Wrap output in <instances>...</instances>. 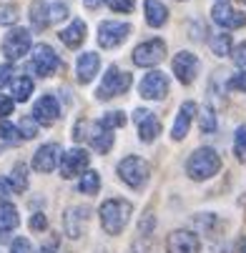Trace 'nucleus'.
I'll return each mask as SVG.
<instances>
[{
  "instance_id": "nucleus-1",
  "label": "nucleus",
  "mask_w": 246,
  "mask_h": 253,
  "mask_svg": "<svg viewBox=\"0 0 246 253\" xmlns=\"http://www.w3.org/2000/svg\"><path fill=\"white\" fill-rule=\"evenodd\" d=\"M131 213H133V206L128 201H123V198H108V201L100 206V211H98L103 231L108 233V236L123 233V228L131 221Z\"/></svg>"
},
{
  "instance_id": "nucleus-2",
  "label": "nucleus",
  "mask_w": 246,
  "mask_h": 253,
  "mask_svg": "<svg viewBox=\"0 0 246 253\" xmlns=\"http://www.w3.org/2000/svg\"><path fill=\"white\" fill-rule=\"evenodd\" d=\"M221 170V158L214 148H198L186 161V173L191 180H208Z\"/></svg>"
},
{
  "instance_id": "nucleus-3",
  "label": "nucleus",
  "mask_w": 246,
  "mask_h": 253,
  "mask_svg": "<svg viewBox=\"0 0 246 253\" xmlns=\"http://www.w3.org/2000/svg\"><path fill=\"white\" fill-rule=\"evenodd\" d=\"M131 83H133V78H131L128 70H121V68L111 65V68L103 73V81H100L96 95H98V100H111V98H116V95H123V93L131 88Z\"/></svg>"
},
{
  "instance_id": "nucleus-4",
  "label": "nucleus",
  "mask_w": 246,
  "mask_h": 253,
  "mask_svg": "<svg viewBox=\"0 0 246 253\" xmlns=\"http://www.w3.org/2000/svg\"><path fill=\"white\" fill-rule=\"evenodd\" d=\"M148 175H151V166L144 158H138V156H128V158H123L118 163V178L123 180L126 186H131V188L146 186Z\"/></svg>"
},
{
  "instance_id": "nucleus-5",
  "label": "nucleus",
  "mask_w": 246,
  "mask_h": 253,
  "mask_svg": "<svg viewBox=\"0 0 246 253\" xmlns=\"http://www.w3.org/2000/svg\"><path fill=\"white\" fill-rule=\"evenodd\" d=\"M128 35H131V25H128V23H118V20H103V23L98 25V43H100L105 50L123 45Z\"/></svg>"
},
{
  "instance_id": "nucleus-6",
  "label": "nucleus",
  "mask_w": 246,
  "mask_h": 253,
  "mask_svg": "<svg viewBox=\"0 0 246 253\" xmlns=\"http://www.w3.org/2000/svg\"><path fill=\"white\" fill-rule=\"evenodd\" d=\"M33 38L25 28H13L5 38H3V55L8 60H20L25 53H30Z\"/></svg>"
},
{
  "instance_id": "nucleus-7",
  "label": "nucleus",
  "mask_w": 246,
  "mask_h": 253,
  "mask_svg": "<svg viewBox=\"0 0 246 253\" xmlns=\"http://www.w3.org/2000/svg\"><path fill=\"white\" fill-rule=\"evenodd\" d=\"M163 58H166V43H163L161 38L146 41V43L136 45V50H133V63H136L138 68H153V65H158Z\"/></svg>"
},
{
  "instance_id": "nucleus-8",
  "label": "nucleus",
  "mask_w": 246,
  "mask_h": 253,
  "mask_svg": "<svg viewBox=\"0 0 246 253\" xmlns=\"http://www.w3.org/2000/svg\"><path fill=\"white\" fill-rule=\"evenodd\" d=\"M138 93H141V98H146V100H163L168 95L166 73H161V70H151V73H146L144 81H141V85H138Z\"/></svg>"
},
{
  "instance_id": "nucleus-9",
  "label": "nucleus",
  "mask_w": 246,
  "mask_h": 253,
  "mask_svg": "<svg viewBox=\"0 0 246 253\" xmlns=\"http://www.w3.org/2000/svg\"><path fill=\"white\" fill-rule=\"evenodd\" d=\"M33 68H35V73H38L41 78H48L60 68V58H58V53L50 45L41 43V45L33 48Z\"/></svg>"
},
{
  "instance_id": "nucleus-10",
  "label": "nucleus",
  "mask_w": 246,
  "mask_h": 253,
  "mask_svg": "<svg viewBox=\"0 0 246 253\" xmlns=\"http://www.w3.org/2000/svg\"><path fill=\"white\" fill-rule=\"evenodd\" d=\"M211 18L216 25H221L224 30H236L246 25V13H239L229 5V0H219V3L211 8Z\"/></svg>"
},
{
  "instance_id": "nucleus-11",
  "label": "nucleus",
  "mask_w": 246,
  "mask_h": 253,
  "mask_svg": "<svg viewBox=\"0 0 246 253\" xmlns=\"http://www.w3.org/2000/svg\"><path fill=\"white\" fill-rule=\"evenodd\" d=\"M88 153L83 148H70L65 153H60V161H58V168H60V175L63 178H76L81 175L86 168H88Z\"/></svg>"
},
{
  "instance_id": "nucleus-12",
  "label": "nucleus",
  "mask_w": 246,
  "mask_h": 253,
  "mask_svg": "<svg viewBox=\"0 0 246 253\" xmlns=\"http://www.w3.org/2000/svg\"><path fill=\"white\" fill-rule=\"evenodd\" d=\"M173 73H176V78H179L184 85H191L194 81H196V76H198V68H201V63H198V58L194 55V53H189V50H181L179 55L173 58Z\"/></svg>"
},
{
  "instance_id": "nucleus-13",
  "label": "nucleus",
  "mask_w": 246,
  "mask_h": 253,
  "mask_svg": "<svg viewBox=\"0 0 246 253\" xmlns=\"http://www.w3.org/2000/svg\"><path fill=\"white\" fill-rule=\"evenodd\" d=\"M133 121L138 126V138L144 143H153L161 133V121L153 116V111H146V108H138L133 111Z\"/></svg>"
},
{
  "instance_id": "nucleus-14",
  "label": "nucleus",
  "mask_w": 246,
  "mask_h": 253,
  "mask_svg": "<svg viewBox=\"0 0 246 253\" xmlns=\"http://www.w3.org/2000/svg\"><path fill=\"white\" fill-rule=\"evenodd\" d=\"M166 253H201V241L191 231H173L166 238Z\"/></svg>"
},
{
  "instance_id": "nucleus-15",
  "label": "nucleus",
  "mask_w": 246,
  "mask_h": 253,
  "mask_svg": "<svg viewBox=\"0 0 246 253\" xmlns=\"http://www.w3.org/2000/svg\"><path fill=\"white\" fill-rule=\"evenodd\" d=\"M33 118L38 121V126H53L60 118V105H58L55 95H43V98L35 100Z\"/></svg>"
},
{
  "instance_id": "nucleus-16",
  "label": "nucleus",
  "mask_w": 246,
  "mask_h": 253,
  "mask_svg": "<svg viewBox=\"0 0 246 253\" xmlns=\"http://www.w3.org/2000/svg\"><path fill=\"white\" fill-rule=\"evenodd\" d=\"M60 161V146L58 143H46V146H41L38 151H35L33 156V168L38 173H50Z\"/></svg>"
},
{
  "instance_id": "nucleus-17",
  "label": "nucleus",
  "mask_w": 246,
  "mask_h": 253,
  "mask_svg": "<svg viewBox=\"0 0 246 253\" xmlns=\"http://www.w3.org/2000/svg\"><path fill=\"white\" fill-rule=\"evenodd\" d=\"M86 221H88V208H68L65 211V215H63V231H65V236L68 238H81V233H83V226H86Z\"/></svg>"
},
{
  "instance_id": "nucleus-18",
  "label": "nucleus",
  "mask_w": 246,
  "mask_h": 253,
  "mask_svg": "<svg viewBox=\"0 0 246 253\" xmlns=\"http://www.w3.org/2000/svg\"><path fill=\"white\" fill-rule=\"evenodd\" d=\"M86 128H88L86 138L91 140V146H93L98 153H108V151L113 148V130H111V128L100 126L98 121L91 123V126H86Z\"/></svg>"
},
{
  "instance_id": "nucleus-19",
  "label": "nucleus",
  "mask_w": 246,
  "mask_h": 253,
  "mask_svg": "<svg viewBox=\"0 0 246 253\" xmlns=\"http://www.w3.org/2000/svg\"><path fill=\"white\" fill-rule=\"evenodd\" d=\"M196 111H198V108H196V103H191V100L181 105V111H179V116H176V121H173V128H171V138H173V140H184V138H186Z\"/></svg>"
},
{
  "instance_id": "nucleus-20",
  "label": "nucleus",
  "mask_w": 246,
  "mask_h": 253,
  "mask_svg": "<svg viewBox=\"0 0 246 253\" xmlns=\"http://www.w3.org/2000/svg\"><path fill=\"white\" fill-rule=\"evenodd\" d=\"M100 68V58L98 53H81L78 55V63H76V73H78V81L81 83H91Z\"/></svg>"
},
{
  "instance_id": "nucleus-21",
  "label": "nucleus",
  "mask_w": 246,
  "mask_h": 253,
  "mask_svg": "<svg viewBox=\"0 0 246 253\" xmlns=\"http://www.w3.org/2000/svg\"><path fill=\"white\" fill-rule=\"evenodd\" d=\"M58 38H60L63 45H68V48H78V45L86 41V23H83V20H73L68 28H63V30L58 33Z\"/></svg>"
},
{
  "instance_id": "nucleus-22",
  "label": "nucleus",
  "mask_w": 246,
  "mask_h": 253,
  "mask_svg": "<svg viewBox=\"0 0 246 253\" xmlns=\"http://www.w3.org/2000/svg\"><path fill=\"white\" fill-rule=\"evenodd\" d=\"M30 23L35 30H43L50 25V3H43V0H35L30 5Z\"/></svg>"
},
{
  "instance_id": "nucleus-23",
  "label": "nucleus",
  "mask_w": 246,
  "mask_h": 253,
  "mask_svg": "<svg viewBox=\"0 0 246 253\" xmlns=\"http://www.w3.org/2000/svg\"><path fill=\"white\" fill-rule=\"evenodd\" d=\"M18 223H20V215H18L15 206L8 201H0V233H8V231L18 228Z\"/></svg>"
},
{
  "instance_id": "nucleus-24",
  "label": "nucleus",
  "mask_w": 246,
  "mask_h": 253,
  "mask_svg": "<svg viewBox=\"0 0 246 253\" xmlns=\"http://www.w3.org/2000/svg\"><path fill=\"white\" fill-rule=\"evenodd\" d=\"M146 20L151 28H161L168 20V10L161 0H146Z\"/></svg>"
},
{
  "instance_id": "nucleus-25",
  "label": "nucleus",
  "mask_w": 246,
  "mask_h": 253,
  "mask_svg": "<svg viewBox=\"0 0 246 253\" xmlns=\"http://www.w3.org/2000/svg\"><path fill=\"white\" fill-rule=\"evenodd\" d=\"M10 93H13V100H18V103L28 100L30 93H33V81H30L28 76L13 78V81H10Z\"/></svg>"
},
{
  "instance_id": "nucleus-26",
  "label": "nucleus",
  "mask_w": 246,
  "mask_h": 253,
  "mask_svg": "<svg viewBox=\"0 0 246 253\" xmlns=\"http://www.w3.org/2000/svg\"><path fill=\"white\" fill-rule=\"evenodd\" d=\"M208 45H211V53L219 55V58L231 55V48H234V43H231V35H229V33H216L214 38L208 41Z\"/></svg>"
},
{
  "instance_id": "nucleus-27",
  "label": "nucleus",
  "mask_w": 246,
  "mask_h": 253,
  "mask_svg": "<svg viewBox=\"0 0 246 253\" xmlns=\"http://www.w3.org/2000/svg\"><path fill=\"white\" fill-rule=\"evenodd\" d=\"M98 188H100V175L96 170H83L81 180H78V191L86 193V196H96Z\"/></svg>"
},
{
  "instance_id": "nucleus-28",
  "label": "nucleus",
  "mask_w": 246,
  "mask_h": 253,
  "mask_svg": "<svg viewBox=\"0 0 246 253\" xmlns=\"http://www.w3.org/2000/svg\"><path fill=\"white\" fill-rule=\"evenodd\" d=\"M10 183H13L15 193H23L28 188V166L25 163H15L13 175H10Z\"/></svg>"
},
{
  "instance_id": "nucleus-29",
  "label": "nucleus",
  "mask_w": 246,
  "mask_h": 253,
  "mask_svg": "<svg viewBox=\"0 0 246 253\" xmlns=\"http://www.w3.org/2000/svg\"><path fill=\"white\" fill-rule=\"evenodd\" d=\"M198 126H201V133H214L216 130V113H214V108H203L201 116H198Z\"/></svg>"
},
{
  "instance_id": "nucleus-30",
  "label": "nucleus",
  "mask_w": 246,
  "mask_h": 253,
  "mask_svg": "<svg viewBox=\"0 0 246 253\" xmlns=\"http://www.w3.org/2000/svg\"><path fill=\"white\" fill-rule=\"evenodd\" d=\"M18 133H20V138H25V140L35 138V135H38V121H35L33 116H25V118L20 121V126H18Z\"/></svg>"
},
{
  "instance_id": "nucleus-31",
  "label": "nucleus",
  "mask_w": 246,
  "mask_h": 253,
  "mask_svg": "<svg viewBox=\"0 0 246 253\" xmlns=\"http://www.w3.org/2000/svg\"><path fill=\"white\" fill-rule=\"evenodd\" d=\"M98 123L105 126V128H111V130H116V128H123L126 126V116L121 111H111V113H105Z\"/></svg>"
},
{
  "instance_id": "nucleus-32",
  "label": "nucleus",
  "mask_w": 246,
  "mask_h": 253,
  "mask_svg": "<svg viewBox=\"0 0 246 253\" xmlns=\"http://www.w3.org/2000/svg\"><path fill=\"white\" fill-rule=\"evenodd\" d=\"M234 153L241 163H246V126H241L236 130V138H234Z\"/></svg>"
},
{
  "instance_id": "nucleus-33",
  "label": "nucleus",
  "mask_w": 246,
  "mask_h": 253,
  "mask_svg": "<svg viewBox=\"0 0 246 253\" xmlns=\"http://www.w3.org/2000/svg\"><path fill=\"white\" fill-rule=\"evenodd\" d=\"M0 138L8 140V143H18V140H23L20 133H18V126H13V123H8V121H0Z\"/></svg>"
},
{
  "instance_id": "nucleus-34",
  "label": "nucleus",
  "mask_w": 246,
  "mask_h": 253,
  "mask_svg": "<svg viewBox=\"0 0 246 253\" xmlns=\"http://www.w3.org/2000/svg\"><path fill=\"white\" fill-rule=\"evenodd\" d=\"M18 20L15 5H0V25H13Z\"/></svg>"
},
{
  "instance_id": "nucleus-35",
  "label": "nucleus",
  "mask_w": 246,
  "mask_h": 253,
  "mask_svg": "<svg viewBox=\"0 0 246 253\" xmlns=\"http://www.w3.org/2000/svg\"><path fill=\"white\" fill-rule=\"evenodd\" d=\"M105 5H108L111 10H116V13H131L136 0H105Z\"/></svg>"
},
{
  "instance_id": "nucleus-36",
  "label": "nucleus",
  "mask_w": 246,
  "mask_h": 253,
  "mask_svg": "<svg viewBox=\"0 0 246 253\" xmlns=\"http://www.w3.org/2000/svg\"><path fill=\"white\" fill-rule=\"evenodd\" d=\"M231 90H239V93H246V70H241V73H236L229 83H226Z\"/></svg>"
},
{
  "instance_id": "nucleus-37",
  "label": "nucleus",
  "mask_w": 246,
  "mask_h": 253,
  "mask_svg": "<svg viewBox=\"0 0 246 253\" xmlns=\"http://www.w3.org/2000/svg\"><path fill=\"white\" fill-rule=\"evenodd\" d=\"M68 15V5L65 3H53L50 5V23H58Z\"/></svg>"
},
{
  "instance_id": "nucleus-38",
  "label": "nucleus",
  "mask_w": 246,
  "mask_h": 253,
  "mask_svg": "<svg viewBox=\"0 0 246 253\" xmlns=\"http://www.w3.org/2000/svg\"><path fill=\"white\" fill-rule=\"evenodd\" d=\"M231 55H234V63L241 70H246V43H241L239 48H231Z\"/></svg>"
},
{
  "instance_id": "nucleus-39",
  "label": "nucleus",
  "mask_w": 246,
  "mask_h": 253,
  "mask_svg": "<svg viewBox=\"0 0 246 253\" xmlns=\"http://www.w3.org/2000/svg\"><path fill=\"white\" fill-rule=\"evenodd\" d=\"M10 253H33L30 241H28V238H15V241L10 243Z\"/></svg>"
},
{
  "instance_id": "nucleus-40",
  "label": "nucleus",
  "mask_w": 246,
  "mask_h": 253,
  "mask_svg": "<svg viewBox=\"0 0 246 253\" xmlns=\"http://www.w3.org/2000/svg\"><path fill=\"white\" fill-rule=\"evenodd\" d=\"M13 98H8V95H0V121L3 118H8L10 113H13Z\"/></svg>"
},
{
  "instance_id": "nucleus-41",
  "label": "nucleus",
  "mask_w": 246,
  "mask_h": 253,
  "mask_svg": "<svg viewBox=\"0 0 246 253\" xmlns=\"http://www.w3.org/2000/svg\"><path fill=\"white\" fill-rule=\"evenodd\" d=\"M30 228H33V231H46V228H48L46 215H43V213H33V218H30Z\"/></svg>"
},
{
  "instance_id": "nucleus-42",
  "label": "nucleus",
  "mask_w": 246,
  "mask_h": 253,
  "mask_svg": "<svg viewBox=\"0 0 246 253\" xmlns=\"http://www.w3.org/2000/svg\"><path fill=\"white\" fill-rule=\"evenodd\" d=\"M13 81V65H0V88L10 85Z\"/></svg>"
},
{
  "instance_id": "nucleus-43",
  "label": "nucleus",
  "mask_w": 246,
  "mask_h": 253,
  "mask_svg": "<svg viewBox=\"0 0 246 253\" xmlns=\"http://www.w3.org/2000/svg\"><path fill=\"white\" fill-rule=\"evenodd\" d=\"M15 193V188H13V183H10V178H0V201H5L8 196H13Z\"/></svg>"
},
{
  "instance_id": "nucleus-44",
  "label": "nucleus",
  "mask_w": 246,
  "mask_h": 253,
  "mask_svg": "<svg viewBox=\"0 0 246 253\" xmlns=\"http://www.w3.org/2000/svg\"><path fill=\"white\" fill-rule=\"evenodd\" d=\"M58 251V238L53 236V238H48L43 246H41V253H55Z\"/></svg>"
},
{
  "instance_id": "nucleus-45",
  "label": "nucleus",
  "mask_w": 246,
  "mask_h": 253,
  "mask_svg": "<svg viewBox=\"0 0 246 253\" xmlns=\"http://www.w3.org/2000/svg\"><path fill=\"white\" fill-rule=\"evenodd\" d=\"M100 3H103V0H83V5H86V8H91V10H93V8H98Z\"/></svg>"
},
{
  "instance_id": "nucleus-46",
  "label": "nucleus",
  "mask_w": 246,
  "mask_h": 253,
  "mask_svg": "<svg viewBox=\"0 0 246 253\" xmlns=\"http://www.w3.org/2000/svg\"><path fill=\"white\" fill-rule=\"evenodd\" d=\"M244 206H246V193H244Z\"/></svg>"
},
{
  "instance_id": "nucleus-47",
  "label": "nucleus",
  "mask_w": 246,
  "mask_h": 253,
  "mask_svg": "<svg viewBox=\"0 0 246 253\" xmlns=\"http://www.w3.org/2000/svg\"><path fill=\"white\" fill-rule=\"evenodd\" d=\"M244 253H246V248H244Z\"/></svg>"
}]
</instances>
